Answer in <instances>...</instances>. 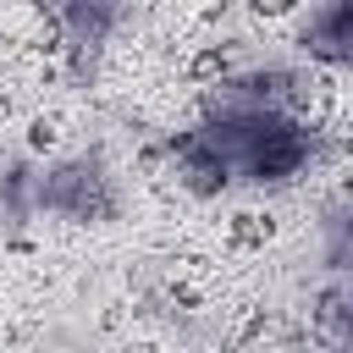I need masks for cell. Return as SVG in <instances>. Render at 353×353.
<instances>
[{
	"instance_id": "cell-1",
	"label": "cell",
	"mask_w": 353,
	"mask_h": 353,
	"mask_svg": "<svg viewBox=\"0 0 353 353\" xmlns=\"http://www.w3.org/2000/svg\"><path fill=\"white\" fill-rule=\"evenodd\" d=\"M0 44H11V50H55L61 44V17L33 6V0H0Z\"/></svg>"
},
{
	"instance_id": "cell-2",
	"label": "cell",
	"mask_w": 353,
	"mask_h": 353,
	"mask_svg": "<svg viewBox=\"0 0 353 353\" xmlns=\"http://www.w3.org/2000/svg\"><path fill=\"white\" fill-rule=\"evenodd\" d=\"M309 50L331 61H353V6H331L309 22Z\"/></svg>"
},
{
	"instance_id": "cell-3",
	"label": "cell",
	"mask_w": 353,
	"mask_h": 353,
	"mask_svg": "<svg viewBox=\"0 0 353 353\" xmlns=\"http://www.w3.org/2000/svg\"><path fill=\"white\" fill-rule=\"evenodd\" d=\"M237 353H287V331L276 320H265V325H254V336H243Z\"/></svg>"
},
{
	"instance_id": "cell-4",
	"label": "cell",
	"mask_w": 353,
	"mask_h": 353,
	"mask_svg": "<svg viewBox=\"0 0 353 353\" xmlns=\"http://www.w3.org/2000/svg\"><path fill=\"white\" fill-rule=\"evenodd\" d=\"M347 226H353V215H347Z\"/></svg>"
}]
</instances>
